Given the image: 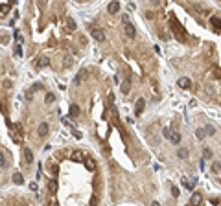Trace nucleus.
Segmentation results:
<instances>
[{
    "mask_svg": "<svg viewBox=\"0 0 221 206\" xmlns=\"http://www.w3.org/2000/svg\"><path fill=\"white\" fill-rule=\"evenodd\" d=\"M85 77H87V70H81V72H79L78 75H76V77H74V83H76V85H79V83H81V81L85 79Z\"/></svg>",
    "mask_w": 221,
    "mask_h": 206,
    "instance_id": "9b49d317",
    "label": "nucleus"
},
{
    "mask_svg": "<svg viewBox=\"0 0 221 206\" xmlns=\"http://www.w3.org/2000/svg\"><path fill=\"white\" fill-rule=\"evenodd\" d=\"M203 156H205V158H212V151H210V147H205Z\"/></svg>",
    "mask_w": 221,
    "mask_h": 206,
    "instance_id": "5701e85b",
    "label": "nucleus"
},
{
    "mask_svg": "<svg viewBox=\"0 0 221 206\" xmlns=\"http://www.w3.org/2000/svg\"><path fill=\"white\" fill-rule=\"evenodd\" d=\"M201 201H203L201 193L195 191V193H192V202H190V206H199V204H201Z\"/></svg>",
    "mask_w": 221,
    "mask_h": 206,
    "instance_id": "39448f33",
    "label": "nucleus"
},
{
    "mask_svg": "<svg viewBox=\"0 0 221 206\" xmlns=\"http://www.w3.org/2000/svg\"><path fill=\"white\" fill-rule=\"evenodd\" d=\"M171 133H173V131H171L170 127H164V131H162V134H164V138H166V140H170V136H171Z\"/></svg>",
    "mask_w": 221,
    "mask_h": 206,
    "instance_id": "4be33fe9",
    "label": "nucleus"
},
{
    "mask_svg": "<svg viewBox=\"0 0 221 206\" xmlns=\"http://www.w3.org/2000/svg\"><path fill=\"white\" fill-rule=\"evenodd\" d=\"M151 206H160V204H158L157 201H153V202H151Z\"/></svg>",
    "mask_w": 221,
    "mask_h": 206,
    "instance_id": "f704fd0d",
    "label": "nucleus"
},
{
    "mask_svg": "<svg viewBox=\"0 0 221 206\" xmlns=\"http://www.w3.org/2000/svg\"><path fill=\"white\" fill-rule=\"evenodd\" d=\"M48 169H50V173H53V175H57V166H55L53 162L50 164V166H48Z\"/></svg>",
    "mask_w": 221,
    "mask_h": 206,
    "instance_id": "b1692460",
    "label": "nucleus"
},
{
    "mask_svg": "<svg viewBox=\"0 0 221 206\" xmlns=\"http://www.w3.org/2000/svg\"><path fill=\"white\" fill-rule=\"evenodd\" d=\"M44 101H46V103H53V101H55V96H53L52 92H48V94L44 96Z\"/></svg>",
    "mask_w": 221,
    "mask_h": 206,
    "instance_id": "aec40b11",
    "label": "nucleus"
},
{
    "mask_svg": "<svg viewBox=\"0 0 221 206\" xmlns=\"http://www.w3.org/2000/svg\"><path fill=\"white\" fill-rule=\"evenodd\" d=\"M8 9H9V4H0V11L2 13H6Z\"/></svg>",
    "mask_w": 221,
    "mask_h": 206,
    "instance_id": "c756f323",
    "label": "nucleus"
},
{
    "mask_svg": "<svg viewBox=\"0 0 221 206\" xmlns=\"http://www.w3.org/2000/svg\"><path fill=\"white\" fill-rule=\"evenodd\" d=\"M48 65H50V59H48V57H39V59L35 61V66H37V68H44V66H48Z\"/></svg>",
    "mask_w": 221,
    "mask_h": 206,
    "instance_id": "6e6552de",
    "label": "nucleus"
},
{
    "mask_svg": "<svg viewBox=\"0 0 221 206\" xmlns=\"http://www.w3.org/2000/svg\"><path fill=\"white\" fill-rule=\"evenodd\" d=\"M72 63H74L72 57H65V66H72Z\"/></svg>",
    "mask_w": 221,
    "mask_h": 206,
    "instance_id": "2f4dec72",
    "label": "nucleus"
},
{
    "mask_svg": "<svg viewBox=\"0 0 221 206\" xmlns=\"http://www.w3.org/2000/svg\"><path fill=\"white\" fill-rule=\"evenodd\" d=\"M13 182H15V184H22L24 182V177L20 175V173H15V175H13Z\"/></svg>",
    "mask_w": 221,
    "mask_h": 206,
    "instance_id": "dca6fc26",
    "label": "nucleus"
},
{
    "mask_svg": "<svg viewBox=\"0 0 221 206\" xmlns=\"http://www.w3.org/2000/svg\"><path fill=\"white\" fill-rule=\"evenodd\" d=\"M79 114V107L78 105H70V116H78Z\"/></svg>",
    "mask_w": 221,
    "mask_h": 206,
    "instance_id": "412c9836",
    "label": "nucleus"
},
{
    "mask_svg": "<svg viewBox=\"0 0 221 206\" xmlns=\"http://www.w3.org/2000/svg\"><path fill=\"white\" fill-rule=\"evenodd\" d=\"M205 136H206V134H205L203 129H195V138H197V140H203Z\"/></svg>",
    "mask_w": 221,
    "mask_h": 206,
    "instance_id": "a211bd4d",
    "label": "nucleus"
},
{
    "mask_svg": "<svg viewBox=\"0 0 221 206\" xmlns=\"http://www.w3.org/2000/svg\"><path fill=\"white\" fill-rule=\"evenodd\" d=\"M210 22H212V26H214V28L221 30V18H219V17H212V18H210Z\"/></svg>",
    "mask_w": 221,
    "mask_h": 206,
    "instance_id": "2eb2a0df",
    "label": "nucleus"
},
{
    "mask_svg": "<svg viewBox=\"0 0 221 206\" xmlns=\"http://www.w3.org/2000/svg\"><path fill=\"white\" fill-rule=\"evenodd\" d=\"M72 158H74V160H81V158H83V155H81V153H78V151H76V153L72 155Z\"/></svg>",
    "mask_w": 221,
    "mask_h": 206,
    "instance_id": "7c9ffc66",
    "label": "nucleus"
},
{
    "mask_svg": "<svg viewBox=\"0 0 221 206\" xmlns=\"http://www.w3.org/2000/svg\"><path fill=\"white\" fill-rule=\"evenodd\" d=\"M48 129H50V127H48V123H46V121L39 123V127H37V134H39V136H43V138H44V136L48 134Z\"/></svg>",
    "mask_w": 221,
    "mask_h": 206,
    "instance_id": "20e7f679",
    "label": "nucleus"
},
{
    "mask_svg": "<svg viewBox=\"0 0 221 206\" xmlns=\"http://www.w3.org/2000/svg\"><path fill=\"white\" fill-rule=\"evenodd\" d=\"M144 107H146V99H144V98H138L136 103H135V112H136V116H140V114L144 112Z\"/></svg>",
    "mask_w": 221,
    "mask_h": 206,
    "instance_id": "f03ea898",
    "label": "nucleus"
},
{
    "mask_svg": "<svg viewBox=\"0 0 221 206\" xmlns=\"http://www.w3.org/2000/svg\"><path fill=\"white\" fill-rule=\"evenodd\" d=\"M48 188H50L52 191H55V190H57V182H55V180H50V184H48Z\"/></svg>",
    "mask_w": 221,
    "mask_h": 206,
    "instance_id": "bb28decb",
    "label": "nucleus"
},
{
    "mask_svg": "<svg viewBox=\"0 0 221 206\" xmlns=\"http://www.w3.org/2000/svg\"><path fill=\"white\" fill-rule=\"evenodd\" d=\"M22 153H24V162H26V164H31V162H33V153H31V149L24 147Z\"/></svg>",
    "mask_w": 221,
    "mask_h": 206,
    "instance_id": "423d86ee",
    "label": "nucleus"
},
{
    "mask_svg": "<svg viewBox=\"0 0 221 206\" xmlns=\"http://www.w3.org/2000/svg\"><path fill=\"white\" fill-rule=\"evenodd\" d=\"M15 53H17V55H22V48H20V44L15 46Z\"/></svg>",
    "mask_w": 221,
    "mask_h": 206,
    "instance_id": "473e14b6",
    "label": "nucleus"
},
{
    "mask_svg": "<svg viewBox=\"0 0 221 206\" xmlns=\"http://www.w3.org/2000/svg\"><path fill=\"white\" fill-rule=\"evenodd\" d=\"M46 206H55V202H50V204H46Z\"/></svg>",
    "mask_w": 221,
    "mask_h": 206,
    "instance_id": "c9c22d12",
    "label": "nucleus"
},
{
    "mask_svg": "<svg viewBox=\"0 0 221 206\" xmlns=\"http://www.w3.org/2000/svg\"><path fill=\"white\" fill-rule=\"evenodd\" d=\"M219 164H221V162H219Z\"/></svg>",
    "mask_w": 221,
    "mask_h": 206,
    "instance_id": "e433bc0d",
    "label": "nucleus"
},
{
    "mask_svg": "<svg viewBox=\"0 0 221 206\" xmlns=\"http://www.w3.org/2000/svg\"><path fill=\"white\" fill-rule=\"evenodd\" d=\"M66 28L70 30V31H76L78 30V24H76V20L72 17H66Z\"/></svg>",
    "mask_w": 221,
    "mask_h": 206,
    "instance_id": "1a4fd4ad",
    "label": "nucleus"
},
{
    "mask_svg": "<svg viewBox=\"0 0 221 206\" xmlns=\"http://www.w3.org/2000/svg\"><path fill=\"white\" fill-rule=\"evenodd\" d=\"M87 168H88V169H94V164H92V160H87Z\"/></svg>",
    "mask_w": 221,
    "mask_h": 206,
    "instance_id": "72a5a7b5",
    "label": "nucleus"
},
{
    "mask_svg": "<svg viewBox=\"0 0 221 206\" xmlns=\"http://www.w3.org/2000/svg\"><path fill=\"white\" fill-rule=\"evenodd\" d=\"M203 131H205L206 136H214V134H216V127H214V125H206Z\"/></svg>",
    "mask_w": 221,
    "mask_h": 206,
    "instance_id": "4468645a",
    "label": "nucleus"
},
{
    "mask_svg": "<svg viewBox=\"0 0 221 206\" xmlns=\"http://www.w3.org/2000/svg\"><path fill=\"white\" fill-rule=\"evenodd\" d=\"M177 156L179 158H188V151L186 149H177Z\"/></svg>",
    "mask_w": 221,
    "mask_h": 206,
    "instance_id": "f3484780",
    "label": "nucleus"
},
{
    "mask_svg": "<svg viewBox=\"0 0 221 206\" xmlns=\"http://www.w3.org/2000/svg\"><path fill=\"white\" fill-rule=\"evenodd\" d=\"M219 166H221L219 162H214L212 164V171H214V173H217V171H219Z\"/></svg>",
    "mask_w": 221,
    "mask_h": 206,
    "instance_id": "cd10ccee",
    "label": "nucleus"
},
{
    "mask_svg": "<svg viewBox=\"0 0 221 206\" xmlns=\"http://www.w3.org/2000/svg\"><path fill=\"white\" fill-rule=\"evenodd\" d=\"M122 92H123V94H129V92H131V81H129V79H125V81L122 83Z\"/></svg>",
    "mask_w": 221,
    "mask_h": 206,
    "instance_id": "ddd939ff",
    "label": "nucleus"
},
{
    "mask_svg": "<svg viewBox=\"0 0 221 206\" xmlns=\"http://www.w3.org/2000/svg\"><path fill=\"white\" fill-rule=\"evenodd\" d=\"M43 88H44V87H43V83H35V85L31 87V90L35 92V90H43Z\"/></svg>",
    "mask_w": 221,
    "mask_h": 206,
    "instance_id": "a878e982",
    "label": "nucleus"
},
{
    "mask_svg": "<svg viewBox=\"0 0 221 206\" xmlns=\"http://www.w3.org/2000/svg\"><path fill=\"white\" fill-rule=\"evenodd\" d=\"M107 11L110 13V15H114V13H118L120 11V2H110L107 6Z\"/></svg>",
    "mask_w": 221,
    "mask_h": 206,
    "instance_id": "0eeeda50",
    "label": "nucleus"
},
{
    "mask_svg": "<svg viewBox=\"0 0 221 206\" xmlns=\"http://www.w3.org/2000/svg\"><path fill=\"white\" fill-rule=\"evenodd\" d=\"M171 195H173L175 199H177L179 195H181V193H179V188H177V186H171Z\"/></svg>",
    "mask_w": 221,
    "mask_h": 206,
    "instance_id": "393cba45",
    "label": "nucleus"
},
{
    "mask_svg": "<svg viewBox=\"0 0 221 206\" xmlns=\"http://www.w3.org/2000/svg\"><path fill=\"white\" fill-rule=\"evenodd\" d=\"M6 166H8V162H6V155L0 153V169H4Z\"/></svg>",
    "mask_w": 221,
    "mask_h": 206,
    "instance_id": "6ab92c4d",
    "label": "nucleus"
},
{
    "mask_svg": "<svg viewBox=\"0 0 221 206\" xmlns=\"http://www.w3.org/2000/svg\"><path fill=\"white\" fill-rule=\"evenodd\" d=\"M26 99H28V101H31V99H33V90H31V88L26 92Z\"/></svg>",
    "mask_w": 221,
    "mask_h": 206,
    "instance_id": "c85d7f7f",
    "label": "nucleus"
},
{
    "mask_svg": "<svg viewBox=\"0 0 221 206\" xmlns=\"http://www.w3.org/2000/svg\"><path fill=\"white\" fill-rule=\"evenodd\" d=\"M177 85L181 87V88H190V85H192V81H190L188 77H181V79L177 81Z\"/></svg>",
    "mask_w": 221,
    "mask_h": 206,
    "instance_id": "9d476101",
    "label": "nucleus"
},
{
    "mask_svg": "<svg viewBox=\"0 0 221 206\" xmlns=\"http://www.w3.org/2000/svg\"><path fill=\"white\" fill-rule=\"evenodd\" d=\"M122 22H123V28H125V35H127V37H135V35H136V28L133 26V22L129 20L127 15L122 18Z\"/></svg>",
    "mask_w": 221,
    "mask_h": 206,
    "instance_id": "f257e3e1",
    "label": "nucleus"
},
{
    "mask_svg": "<svg viewBox=\"0 0 221 206\" xmlns=\"http://www.w3.org/2000/svg\"><path fill=\"white\" fill-rule=\"evenodd\" d=\"M91 35H92V39H96V40H98V43H103V40H105V33H103L101 30H92L91 31Z\"/></svg>",
    "mask_w": 221,
    "mask_h": 206,
    "instance_id": "7ed1b4c3",
    "label": "nucleus"
},
{
    "mask_svg": "<svg viewBox=\"0 0 221 206\" xmlns=\"http://www.w3.org/2000/svg\"><path fill=\"white\" fill-rule=\"evenodd\" d=\"M181 138H183V136L179 134V133H171L170 142H171V143H175V146H179V143H181Z\"/></svg>",
    "mask_w": 221,
    "mask_h": 206,
    "instance_id": "f8f14e48",
    "label": "nucleus"
}]
</instances>
